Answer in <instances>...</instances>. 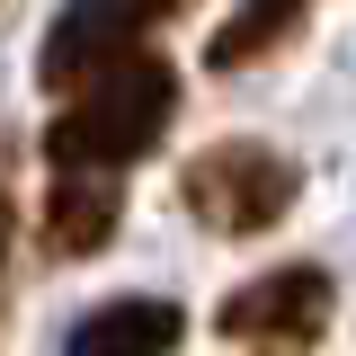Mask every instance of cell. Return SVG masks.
Listing matches in <instances>:
<instances>
[{
    "label": "cell",
    "mask_w": 356,
    "mask_h": 356,
    "mask_svg": "<svg viewBox=\"0 0 356 356\" xmlns=\"http://www.w3.org/2000/svg\"><path fill=\"white\" fill-rule=\"evenodd\" d=\"M303 9H312V0H241V9L214 27L205 63H214V72H250V63H267L276 44L303 36Z\"/></svg>",
    "instance_id": "52a82bcc"
},
{
    "label": "cell",
    "mask_w": 356,
    "mask_h": 356,
    "mask_svg": "<svg viewBox=\"0 0 356 356\" xmlns=\"http://www.w3.org/2000/svg\"><path fill=\"white\" fill-rule=\"evenodd\" d=\"M178 9H196V0H72V9L44 27V44H36V81L54 89V98L98 81L107 63L143 54V36H161Z\"/></svg>",
    "instance_id": "3957f363"
},
{
    "label": "cell",
    "mask_w": 356,
    "mask_h": 356,
    "mask_svg": "<svg viewBox=\"0 0 356 356\" xmlns=\"http://www.w3.org/2000/svg\"><path fill=\"white\" fill-rule=\"evenodd\" d=\"M294 187H303L294 161L267 152V143H214V152H196L187 178H178L187 214L205 222V232H222V241H259V232H276L285 205H294Z\"/></svg>",
    "instance_id": "7a4b0ae2"
},
{
    "label": "cell",
    "mask_w": 356,
    "mask_h": 356,
    "mask_svg": "<svg viewBox=\"0 0 356 356\" xmlns=\"http://www.w3.org/2000/svg\"><path fill=\"white\" fill-rule=\"evenodd\" d=\"M0 259H9V196H0Z\"/></svg>",
    "instance_id": "ba28073f"
},
{
    "label": "cell",
    "mask_w": 356,
    "mask_h": 356,
    "mask_svg": "<svg viewBox=\"0 0 356 356\" xmlns=\"http://www.w3.org/2000/svg\"><path fill=\"white\" fill-rule=\"evenodd\" d=\"M107 241H116V178L107 170H54L44 250H54V259H98Z\"/></svg>",
    "instance_id": "5b68a950"
},
{
    "label": "cell",
    "mask_w": 356,
    "mask_h": 356,
    "mask_svg": "<svg viewBox=\"0 0 356 356\" xmlns=\"http://www.w3.org/2000/svg\"><path fill=\"white\" fill-rule=\"evenodd\" d=\"M330 303H339V285H330V267H276V276H250L241 294H222L214 330L222 339H241L250 356H303L321 330H330Z\"/></svg>",
    "instance_id": "277c9868"
},
{
    "label": "cell",
    "mask_w": 356,
    "mask_h": 356,
    "mask_svg": "<svg viewBox=\"0 0 356 356\" xmlns=\"http://www.w3.org/2000/svg\"><path fill=\"white\" fill-rule=\"evenodd\" d=\"M187 339V312L161 294H134V303H98L72 330V356H178Z\"/></svg>",
    "instance_id": "8992f818"
},
{
    "label": "cell",
    "mask_w": 356,
    "mask_h": 356,
    "mask_svg": "<svg viewBox=\"0 0 356 356\" xmlns=\"http://www.w3.org/2000/svg\"><path fill=\"white\" fill-rule=\"evenodd\" d=\"M178 116V72L161 54H125V63H107L98 81H81L63 98V116L44 125V161L54 170H134Z\"/></svg>",
    "instance_id": "6da1fadb"
}]
</instances>
